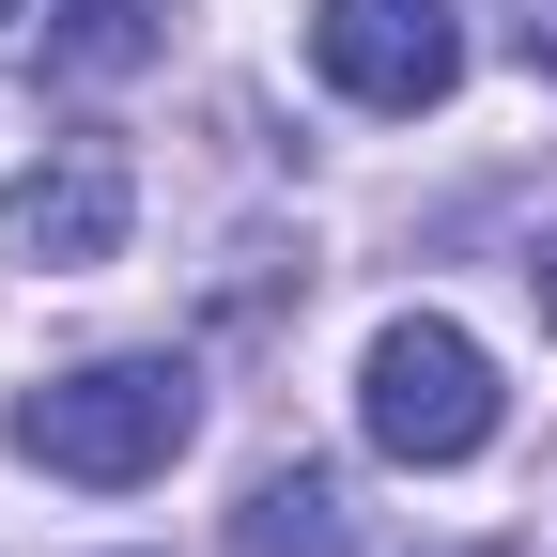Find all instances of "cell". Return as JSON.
<instances>
[{"instance_id":"9c48e42d","label":"cell","mask_w":557,"mask_h":557,"mask_svg":"<svg viewBox=\"0 0 557 557\" xmlns=\"http://www.w3.org/2000/svg\"><path fill=\"white\" fill-rule=\"evenodd\" d=\"M0 16H16V0H0Z\"/></svg>"},{"instance_id":"5b68a950","label":"cell","mask_w":557,"mask_h":557,"mask_svg":"<svg viewBox=\"0 0 557 557\" xmlns=\"http://www.w3.org/2000/svg\"><path fill=\"white\" fill-rule=\"evenodd\" d=\"M233 557H357V480L341 465H263L248 511H233Z\"/></svg>"},{"instance_id":"3957f363","label":"cell","mask_w":557,"mask_h":557,"mask_svg":"<svg viewBox=\"0 0 557 557\" xmlns=\"http://www.w3.org/2000/svg\"><path fill=\"white\" fill-rule=\"evenodd\" d=\"M124 218H139L124 139L78 124V139H47V171L0 186V263H16V278H94V263H124Z\"/></svg>"},{"instance_id":"277c9868","label":"cell","mask_w":557,"mask_h":557,"mask_svg":"<svg viewBox=\"0 0 557 557\" xmlns=\"http://www.w3.org/2000/svg\"><path fill=\"white\" fill-rule=\"evenodd\" d=\"M310 78L357 94V109H387V124H418V109H449L465 32H449V0H325L310 16Z\"/></svg>"},{"instance_id":"ba28073f","label":"cell","mask_w":557,"mask_h":557,"mask_svg":"<svg viewBox=\"0 0 557 557\" xmlns=\"http://www.w3.org/2000/svg\"><path fill=\"white\" fill-rule=\"evenodd\" d=\"M465 557H511V542H465Z\"/></svg>"},{"instance_id":"6da1fadb","label":"cell","mask_w":557,"mask_h":557,"mask_svg":"<svg viewBox=\"0 0 557 557\" xmlns=\"http://www.w3.org/2000/svg\"><path fill=\"white\" fill-rule=\"evenodd\" d=\"M186 434H201V372H186V357H94V372H47V387L16 403V449H32L47 480H94V496L156 480Z\"/></svg>"},{"instance_id":"8992f818","label":"cell","mask_w":557,"mask_h":557,"mask_svg":"<svg viewBox=\"0 0 557 557\" xmlns=\"http://www.w3.org/2000/svg\"><path fill=\"white\" fill-rule=\"evenodd\" d=\"M156 62V0H62L47 16V78H124Z\"/></svg>"},{"instance_id":"52a82bcc","label":"cell","mask_w":557,"mask_h":557,"mask_svg":"<svg viewBox=\"0 0 557 557\" xmlns=\"http://www.w3.org/2000/svg\"><path fill=\"white\" fill-rule=\"evenodd\" d=\"M527 295H542V325H557V233H542V263H527Z\"/></svg>"},{"instance_id":"7a4b0ae2","label":"cell","mask_w":557,"mask_h":557,"mask_svg":"<svg viewBox=\"0 0 557 557\" xmlns=\"http://www.w3.org/2000/svg\"><path fill=\"white\" fill-rule=\"evenodd\" d=\"M357 418H372L387 465H480L511 403H496V357H480L449 310H403V325H372V357H357Z\"/></svg>"}]
</instances>
